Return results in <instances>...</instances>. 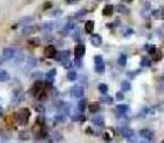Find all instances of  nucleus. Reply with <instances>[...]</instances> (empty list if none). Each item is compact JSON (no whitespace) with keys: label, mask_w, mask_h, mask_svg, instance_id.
<instances>
[{"label":"nucleus","mask_w":164,"mask_h":143,"mask_svg":"<svg viewBox=\"0 0 164 143\" xmlns=\"http://www.w3.org/2000/svg\"><path fill=\"white\" fill-rule=\"evenodd\" d=\"M29 117H30V110H29V109H22V110L17 113V122H19L20 125H26L27 120H29Z\"/></svg>","instance_id":"f257e3e1"},{"label":"nucleus","mask_w":164,"mask_h":143,"mask_svg":"<svg viewBox=\"0 0 164 143\" xmlns=\"http://www.w3.org/2000/svg\"><path fill=\"white\" fill-rule=\"evenodd\" d=\"M13 56H14V49H13V47H6V49L3 50V53H1V59H0V62L3 63V62L11 60Z\"/></svg>","instance_id":"f03ea898"},{"label":"nucleus","mask_w":164,"mask_h":143,"mask_svg":"<svg viewBox=\"0 0 164 143\" xmlns=\"http://www.w3.org/2000/svg\"><path fill=\"white\" fill-rule=\"evenodd\" d=\"M94 65H96V72H99V73L104 72V62H103L101 56H96L94 57Z\"/></svg>","instance_id":"7ed1b4c3"},{"label":"nucleus","mask_w":164,"mask_h":143,"mask_svg":"<svg viewBox=\"0 0 164 143\" xmlns=\"http://www.w3.org/2000/svg\"><path fill=\"white\" fill-rule=\"evenodd\" d=\"M70 95H72V97H76V99H80L83 96V87L80 84H77V86H73L72 87V90H70Z\"/></svg>","instance_id":"20e7f679"},{"label":"nucleus","mask_w":164,"mask_h":143,"mask_svg":"<svg viewBox=\"0 0 164 143\" xmlns=\"http://www.w3.org/2000/svg\"><path fill=\"white\" fill-rule=\"evenodd\" d=\"M67 57H69V52H57L56 53V56H54V59L56 60H59V62H61V63H66L67 62Z\"/></svg>","instance_id":"39448f33"},{"label":"nucleus","mask_w":164,"mask_h":143,"mask_svg":"<svg viewBox=\"0 0 164 143\" xmlns=\"http://www.w3.org/2000/svg\"><path fill=\"white\" fill-rule=\"evenodd\" d=\"M84 53H86V47H84V44H77L76 49H74V56H76L77 59H80V57L84 56Z\"/></svg>","instance_id":"423d86ee"},{"label":"nucleus","mask_w":164,"mask_h":143,"mask_svg":"<svg viewBox=\"0 0 164 143\" xmlns=\"http://www.w3.org/2000/svg\"><path fill=\"white\" fill-rule=\"evenodd\" d=\"M56 47L54 46H47L46 49H44V56L46 57H53L54 59V56H56Z\"/></svg>","instance_id":"0eeeda50"},{"label":"nucleus","mask_w":164,"mask_h":143,"mask_svg":"<svg viewBox=\"0 0 164 143\" xmlns=\"http://www.w3.org/2000/svg\"><path fill=\"white\" fill-rule=\"evenodd\" d=\"M34 20V17L33 16H27V17H23V19H20L19 20V25H22V26H24V25H32V22Z\"/></svg>","instance_id":"6e6552de"},{"label":"nucleus","mask_w":164,"mask_h":143,"mask_svg":"<svg viewBox=\"0 0 164 143\" xmlns=\"http://www.w3.org/2000/svg\"><path fill=\"white\" fill-rule=\"evenodd\" d=\"M93 123H96L97 126H103V125H104V119H103V116H101V114H96V116H93Z\"/></svg>","instance_id":"1a4fd4ad"},{"label":"nucleus","mask_w":164,"mask_h":143,"mask_svg":"<svg viewBox=\"0 0 164 143\" xmlns=\"http://www.w3.org/2000/svg\"><path fill=\"white\" fill-rule=\"evenodd\" d=\"M91 44L96 46V47L101 44V37H100V35H93L91 36Z\"/></svg>","instance_id":"9d476101"},{"label":"nucleus","mask_w":164,"mask_h":143,"mask_svg":"<svg viewBox=\"0 0 164 143\" xmlns=\"http://www.w3.org/2000/svg\"><path fill=\"white\" fill-rule=\"evenodd\" d=\"M113 10H114V7H113L111 4H107V6L103 9V14H104V16H110V14L113 13Z\"/></svg>","instance_id":"9b49d317"},{"label":"nucleus","mask_w":164,"mask_h":143,"mask_svg":"<svg viewBox=\"0 0 164 143\" xmlns=\"http://www.w3.org/2000/svg\"><path fill=\"white\" fill-rule=\"evenodd\" d=\"M54 76H56V70L53 69V70H50L47 74H46V80H47L49 83H53V79H54Z\"/></svg>","instance_id":"f8f14e48"},{"label":"nucleus","mask_w":164,"mask_h":143,"mask_svg":"<svg viewBox=\"0 0 164 143\" xmlns=\"http://www.w3.org/2000/svg\"><path fill=\"white\" fill-rule=\"evenodd\" d=\"M94 30V22L93 20H88L87 23H86V32L87 33H91Z\"/></svg>","instance_id":"ddd939ff"},{"label":"nucleus","mask_w":164,"mask_h":143,"mask_svg":"<svg viewBox=\"0 0 164 143\" xmlns=\"http://www.w3.org/2000/svg\"><path fill=\"white\" fill-rule=\"evenodd\" d=\"M10 79V76H9V73L6 70H0V82H7Z\"/></svg>","instance_id":"4468645a"},{"label":"nucleus","mask_w":164,"mask_h":143,"mask_svg":"<svg viewBox=\"0 0 164 143\" xmlns=\"http://www.w3.org/2000/svg\"><path fill=\"white\" fill-rule=\"evenodd\" d=\"M67 79H69V80H72V82H73V80H76V79H77V73H76V72H73V70H70L69 73H67Z\"/></svg>","instance_id":"2eb2a0df"},{"label":"nucleus","mask_w":164,"mask_h":143,"mask_svg":"<svg viewBox=\"0 0 164 143\" xmlns=\"http://www.w3.org/2000/svg\"><path fill=\"white\" fill-rule=\"evenodd\" d=\"M141 136H144L146 139H151L153 138V133L150 130H141Z\"/></svg>","instance_id":"dca6fc26"},{"label":"nucleus","mask_w":164,"mask_h":143,"mask_svg":"<svg viewBox=\"0 0 164 143\" xmlns=\"http://www.w3.org/2000/svg\"><path fill=\"white\" fill-rule=\"evenodd\" d=\"M72 29H74V23H73V22H69V23L64 26V32H70Z\"/></svg>","instance_id":"f3484780"},{"label":"nucleus","mask_w":164,"mask_h":143,"mask_svg":"<svg viewBox=\"0 0 164 143\" xmlns=\"http://www.w3.org/2000/svg\"><path fill=\"white\" fill-rule=\"evenodd\" d=\"M99 92H100L101 95H106V93H107V86H106V84H99Z\"/></svg>","instance_id":"a211bd4d"},{"label":"nucleus","mask_w":164,"mask_h":143,"mask_svg":"<svg viewBox=\"0 0 164 143\" xmlns=\"http://www.w3.org/2000/svg\"><path fill=\"white\" fill-rule=\"evenodd\" d=\"M34 30H36V27H32V26H30V27H26V29L23 30V35H27V33H33Z\"/></svg>","instance_id":"6ab92c4d"},{"label":"nucleus","mask_w":164,"mask_h":143,"mask_svg":"<svg viewBox=\"0 0 164 143\" xmlns=\"http://www.w3.org/2000/svg\"><path fill=\"white\" fill-rule=\"evenodd\" d=\"M119 63H120V65H126V56H120V59H119Z\"/></svg>","instance_id":"aec40b11"},{"label":"nucleus","mask_w":164,"mask_h":143,"mask_svg":"<svg viewBox=\"0 0 164 143\" xmlns=\"http://www.w3.org/2000/svg\"><path fill=\"white\" fill-rule=\"evenodd\" d=\"M84 107H86V102H84V100H82V102L79 103V109H80V110H83Z\"/></svg>","instance_id":"412c9836"},{"label":"nucleus","mask_w":164,"mask_h":143,"mask_svg":"<svg viewBox=\"0 0 164 143\" xmlns=\"http://www.w3.org/2000/svg\"><path fill=\"white\" fill-rule=\"evenodd\" d=\"M97 109H99V105H93V106L90 107V110H91V112H97Z\"/></svg>","instance_id":"4be33fe9"},{"label":"nucleus","mask_w":164,"mask_h":143,"mask_svg":"<svg viewBox=\"0 0 164 143\" xmlns=\"http://www.w3.org/2000/svg\"><path fill=\"white\" fill-rule=\"evenodd\" d=\"M86 14V10H80V13L77 14V17H82V16H84Z\"/></svg>","instance_id":"5701e85b"},{"label":"nucleus","mask_w":164,"mask_h":143,"mask_svg":"<svg viewBox=\"0 0 164 143\" xmlns=\"http://www.w3.org/2000/svg\"><path fill=\"white\" fill-rule=\"evenodd\" d=\"M119 110H121V112H126V110H127V106H119Z\"/></svg>","instance_id":"b1692460"},{"label":"nucleus","mask_w":164,"mask_h":143,"mask_svg":"<svg viewBox=\"0 0 164 143\" xmlns=\"http://www.w3.org/2000/svg\"><path fill=\"white\" fill-rule=\"evenodd\" d=\"M103 100H104V102H111V99H110V97H104Z\"/></svg>","instance_id":"393cba45"},{"label":"nucleus","mask_w":164,"mask_h":143,"mask_svg":"<svg viewBox=\"0 0 164 143\" xmlns=\"http://www.w3.org/2000/svg\"><path fill=\"white\" fill-rule=\"evenodd\" d=\"M67 3H76V1H79V0H66Z\"/></svg>","instance_id":"a878e982"},{"label":"nucleus","mask_w":164,"mask_h":143,"mask_svg":"<svg viewBox=\"0 0 164 143\" xmlns=\"http://www.w3.org/2000/svg\"><path fill=\"white\" fill-rule=\"evenodd\" d=\"M123 89H126V90L128 89V84H127V83H124V84H123Z\"/></svg>","instance_id":"bb28decb"},{"label":"nucleus","mask_w":164,"mask_h":143,"mask_svg":"<svg viewBox=\"0 0 164 143\" xmlns=\"http://www.w3.org/2000/svg\"><path fill=\"white\" fill-rule=\"evenodd\" d=\"M0 113H1V110H0Z\"/></svg>","instance_id":"cd10ccee"},{"label":"nucleus","mask_w":164,"mask_h":143,"mask_svg":"<svg viewBox=\"0 0 164 143\" xmlns=\"http://www.w3.org/2000/svg\"><path fill=\"white\" fill-rule=\"evenodd\" d=\"M163 143H164V142H163Z\"/></svg>","instance_id":"c85d7f7f"}]
</instances>
